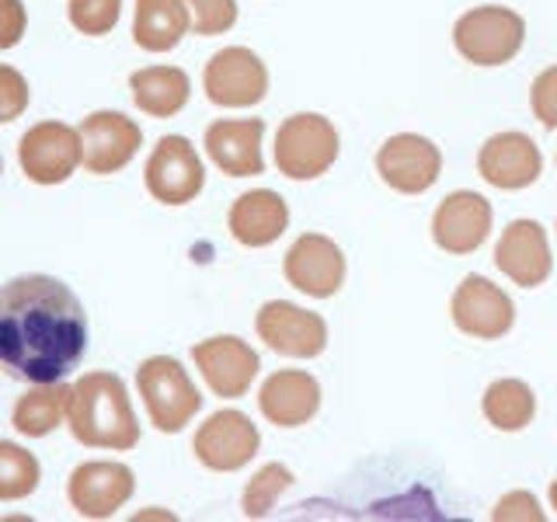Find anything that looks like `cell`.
<instances>
[{
    "label": "cell",
    "mask_w": 557,
    "mask_h": 522,
    "mask_svg": "<svg viewBox=\"0 0 557 522\" xmlns=\"http://www.w3.org/2000/svg\"><path fill=\"white\" fill-rule=\"evenodd\" d=\"M87 352V313L77 293L52 275H17L4 286L0 359L28 383H60Z\"/></svg>",
    "instance_id": "obj_1"
},
{
    "label": "cell",
    "mask_w": 557,
    "mask_h": 522,
    "mask_svg": "<svg viewBox=\"0 0 557 522\" xmlns=\"http://www.w3.org/2000/svg\"><path fill=\"white\" fill-rule=\"evenodd\" d=\"M70 432L87 449L126 452L139 443V425L126 383L115 373H84L70 397Z\"/></svg>",
    "instance_id": "obj_2"
},
{
    "label": "cell",
    "mask_w": 557,
    "mask_h": 522,
    "mask_svg": "<svg viewBox=\"0 0 557 522\" xmlns=\"http://www.w3.org/2000/svg\"><path fill=\"white\" fill-rule=\"evenodd\" d=\"M136 390L144 397L150 425L164 435H178L202 411V394L188 370L171 356H150L136 365Z\"/></svg>",
    "instance_id": "obj_3"
},
{
    "label": "cell",
    "mask_w": 557,
    "mask_h": 522,
    "mask_svg": "<svg viewBox=\"0 0 557 522\" xmlns=\"http://www.w3.org/2000/svg\"><path fill=\"white\" fill-rule=\"evenodd\" d=\"M522 42H527V22L522 14L502 4H484L467 11L457 25H453V46L474 66H502L519 57Z\"/></svg>",
    "instance_id": "obj_4"
},
{
    "label": "cell",
    "mask_w": 557,
    "mask_h": 522,
    "mask_svg": "<svg viewBox=\"0 0 557 522\" xmlns=\"http://www.w3.org/2000/svg\"><path fill=\"white\" fill-rule=\"evenodd\" d=\"M338 129L318 112H296L275 133V167L293 182H313L338 161Z\"/></svg>",
    "instance_id": "obj_5"
},
{
    "label": "cell",
    "mask_w": 557,
    "mask_h": 522,
    "mask_svg": "<svg viewBox=\"0 0 557 522\" xmlns=\"http://www.w3.org/2000/svg\"><path fill=\"white\" fill-rule=\"evenodd\" d=\"M17 161L35 185H63L70 174L84 164V144L81 126H66V122H39L32 126L22 144H17Z\"/></svg>",
    "instance_id": "obj_6"
},
{
    "label": "cell",
    "mask_w": 557,
    "mask_h": 522,
    "mask_svg": "<svg viewBox=\"0 0 557 522\" xmlns=\"http://www.w3.org/2000/svg\"><path fill=\"white\" fill-rule=\"evenodd\" d=\"M202 87L220 109H251L269 95V66L248 46H226L206 63Z\"/></svg>",
    "instance_id": "obj_7"
},
{
    "label": "cell",
    "mask_w": 557,
    "mask_h": 522,
    "mask_svg": "<svg viewBox=\"0 0 557 522\" xmlns=\"http://www.w3.org/2000/svg\"><path fill=\"white\" fill-rule=\"evenodd\" d=\"M261 446V432L248 414L237 408H226L209 414L199 425L196 439H191V452L206 470H216V474H234L244 470Z\"/></svg>",
    "instance_id": "obj_8"
},
{
    "label": "cell",
    "mask_w": 557,
    "mask_h": 522,
    "mask_svg": "<svg viewBox=\"0 0 557 522\" xmlns=\"http://www.w3.org/2000/svg\"><path fill=\"white\" fill-rule=\"evenodd\" d=\"M147 191L164 206H188L206 185V167L199 161L196 147L185 136H164L157 139V147L144 171Z\"/></svg>",
    "instance_id": "obj_9"
},
{
    "label": "cell",
    "mask_w": 557,
    "mask_h": 522,
    "mask_svg": "<svg viewBox=\"0 0 557 522\" xmlns=\"http://www.w3.org/2000/svg\"><path fill=\"white\" fill-rule=\"evenodd\" d=\"M453 324L478 341H498L516 324V303L502 286L484 275H467L453 293Z\"/></svg>",
    "instance_id": "obj_10"
},
{
    "label": "cell",
    "mask_w": 557,
    "mask_h": 522,
    "mask_svg": "<svg viewBox=\"0 0 557 522\" xmlns=\"http://www.w3.org/2000/svg\"><path fill=\"white\" fill-rule=\"evenodd\" d=\"M258 338L272 352L289 359H318L327 348V324L321 313L304 310L289 300H269L255 318Z\"/></svg>",
    "instance_id": "obj_11"
},
{
    "label": "cell",
    "mask_w": 557,
    "mask_h": 522,
    "mask_svg": "<svg viewBox=\"0 0 557 522\" xmlns=\"http://www.w3.org/2000/svg\"><path fill=\"white\" fill-rule=\"evenodd\" d=\"M443 171V153L432 139L418 133H397L376 153V174L383 185L400 191V196H422Z\"/></svg>",
    "instance_id": "obj_12"
},
{
    "label": "cell",
    "mask_w": 557,
    "mask_h": 522,
    "mask_svg": "<svg viewBox=\"0 0 557 522\" xmlns=\"http://www.w3.org/2000/svg\"><path fill=\"white\" fill-rule=\"evenodd\" d=\"M191 359H196V370L202 373L206 387L226 400H237L248 394L261 370L258 352L237 335H216V338L199 341L191 348Z\"/></svg>",
    "instance_id": "obj_13"
},
{
    "label": "cell",
    "mask_w": 557,
    "mask_h": 522,
    "mask_svg": "<svg viewBox=\"0 0 557 522\" xmlns=\"http://www.w3.org/2000/svg\"><path fill=\"white\" fill-rule=\"evenodd\" d=\"M136 492V477L126 463L91 460L74 467L66 481V498L81 519H112Z\"/></svg>",
    "instance_id": "obj_14"
},
{
    "label": "cell",
    "mask_w": 557,
    "mask_h": 522,
    "mask_svg": "<svg viewBox=\"0 0 557 522\" xmlns=\"http://www.w3.org/2000/svg\"><path fill=\"white\" fill-rule=\"evenodd\" d=\"M286 283L313 300H331L345 286V254L324 234H304L293 240L283 261Z\"/></svg>",
    "instance_id": "obj_15"
},
{
    "label": "cell",
    "mask_w": 557,
    "mask_h": 522,
    "mask_svg": "<svg viewBox=\"0 0 557 522\" xmlns=\"http://www.w3.org/2000/svg\"><path fill=\"white\" fill-rule=\"evenodd\" d=\"M81 144L87 174H115L144 147V129L122 112H91L81 122Z\"/></svg>",
    "instance_id": "obj_16"
},
{
    "label": "cell",
    "mask_w": 557,
    "mask_h": 522,
    "mask_svg": "<svg viewBox=\"0 0 557 522\" xmlns=\"http://www.w3.org/2000/svg\"><path fill=\"white\" fill-rule=\"evenodd\" d=\"M492 234V202L478 191H453L432 213V240L446 254H474Z\"/></svg>",
    "instance_id": "obj_17"
},
{
    "label": "cell",
    "mask_w": 557,
    "mask_h": 522,
    "mask_svg": "<svg viewBox=\"0 0 557 522\" xmlns=\"http://www.w3.org/2000/svg\"><path fill=\"white\" fill-rule=\"evenodd\" d=\"M495 265L522 289L544 286L554 272L547 231L536 220H512L495 244Z\"/></svg>",
    "instance_id": "obj_18"
},
{
    "label": "cell",
    "mask_w": 557,
    "mask_h": 522,
    "mask_svg": "<svg viewBox=\"0 0 557 522\" xmlns=\"http://www.w3.org/2000/svg\"><path fill=\"white\" fill-rule=\"evenodd\" d=\"M478 171L487 185L502 191H519L530 188L540 171H544V153L533 144L527 133H498L484 139L478 153Z\"/></svg>",
    "instance_id": "obj_19"
},
{
    "label": "cell",
    "mask_w": 557,
    "mask_h": 522,
    "mask_svg": "<svg viewBox=\"0 0 557 522\" xmlns=\"http://www.w3.org/2000/svg\"><path fill=\"white\" fill-rule=\"evenodd\" d=\"M261 136H265L261 119H216L206 129V153L231 178H255L265 171Z\"/></svg>",
    "instance_id": "obj_20"
},
{
    "label": "cell",
    "mask_w": 557,
    "mask_h": 522,
    "mask_svg": "<svg viewBox=\"0 0 557 522\" xmlns=\"http://www.w3.org/2000/svg\"><path fill=\"white\" fill-rule=\"evenodd\" d=\"M258 408L275 428H300L321 411V383L307 370H278L261 383Z\"/></svg>",
    "instance_id": "obj_21"
},
{
    "label": "cell",
    "mask_w": 557,
    "mask_h": 522,
    "mask_svg": "<svg viewBox=\"0 0 557 522\" xmlns=\"http://www.w3.org/2000/svg\"><path fill=\"white\" fill-rule=\"evenodd\" d=\"M226 226H231V237L237 244H244V248H269V244H275L286 234L289 206L272 188L244 191V196H237V202L231 206Z\"/></svg>",
    "instance_id": "obj_22"
},
{
    "label": "cell",
    "mask_w": 557,
    "mask_h": 522,
    "mask_svg": "<svg viewBox=\"0 0 557 522\" xmlns=\"http://www.w3.org/2000/svg\"><path fill=\"white\" fill-rule=\"evenodd\" d=\"M129 91L139 112L150 119H171L188 104L191 80L182 66H144L129 77Z\"/></svg>",
    "instance_id": "obj_23"
},
{
    "label": "cell",
    "mask_w": 557,
    "mask_h": 522,
    "mask_svg": "<svg viewBox=\"0 0 557 522\" xmlns=\"http://www.w3.org/2000/svg\"><path fill=\"white\" fill-rule=\"evenodd\" d=\"M191 32L185 0H136L133 39L147 52H168Z\"/></svg>",
    "instance_id": "obj_24"
},
{
    "label": "cell",
    "mask_w": 557,
    "mask_h": 522,
    "mask_svg": "<svg viewBox=\"0 0 557 522\" xmlns=\"http://www.w3.org/2000/svg\"><path fill=\"white\" fill-rule=\"evenodd\" d=\"M70 397L74 387L66 383H35L28 394L17 397V405L11 411V425L28 435V439H42L52 428L63 425V418L70 414Z\"/></svg>",
    "instance_id": "obj_25"
},
{
    "label": "cell",
    "mask_w": 557,
    "mask_h": 522,
    "mask_svg": "<svg viewBox=\"0 0 557 522\" xmlns=\"http://www.w3.org/2000/svg\"><path fill=\"white\" fill-rule=\"evenodd\" d=\"M481 411L498 432H522L536 418V397L522 380H495L484 390Z\"/></svg>",
    "instance_id": "obj_26"
},
{
    "label": "cell",
    "mask_w": 557,
    "mask_h": 522,
    "mask_svg": "<svg viewBox=\"0 0 557 522\" xmlns=\"http://www.w3.org/2000/svg\"><path fill=\"white\" fill-rule=\"evenodd\" d=\"M42 481V467L28 449L14 443H0V501L28 498Z\"/></svg>",
    "instance_id": "obj_27"
},
{
    "label": "cell",
    "mask_w": 557,
    "mask_h": 522,
    "mask_svg": "<svg viewBox=\"0 0 557 522\" xmlns=\"http://www.w3.org/2000/svg\"><path fill=\"white\" fill-rule=\"evenodd\" d=\"M293 484L296 477L286 463H265L248 481V487H244V498H240L244 519H265L272 512V505L278 501V495H286Z\"/></svg>",
    "instance_id": "obj_28"
},
{
    "label": "cell",
    "mask_w": 557,
    "mask_h": 522,
    "mask_svg": "<svg viewBox=\"0 0 557 522\" xmlns=\"http://www.w3.org/2000/svg\"><path fill=\"white\" fill-rule=\"evenodd\" d=\"M66 14L81 35H109L122 14V0H70Z\"/></svg>",
    "instance_id": "obj_29"
},
{
    "label": "cell",
    "mask_w": 557,
    "mask_h": 522,
    "mask_svg": "<svg viewBox=\"0 0 557 522\" xmlns=\"http://www.w3.org/2000/svg\"><path fill=\"white\" fill-rule=\"evenodd\" d=\"M191 14V32L209 39V35H223L237 25V4L234 0H185Z\"/></svg>",
    "instance_id": "obj_30"
},
{
    "label": "cell",
    "mask_w": 557,
    "mask_h": 522,
    "mask_svg": "<svg viewBox=\"0 0 557 522\" xmlns=\"http://www.w3.org/2000/svg\"><path fill=\"white\" fill-rule=\"evenodd\" d=\"M28 98H32L28 80L14 66H0V119L14 122L28 109Z\"/></svg>",
    "instance_id": "obj_31"
},
{
    "label": "cell",
    "mask_w": 557,
    "mask_h": 522,
    "mask_svg": "<svg viewBox=\"0 0 557 522\" xmlns=\"http://www.w3.org/2000/svg\"><path fill=\"white\" fill-rule=\"evenodd\" d=\"M530 104L540 126L557 129V66H547L530 87Z\"/></svg>",
    "instance_id": "obj_32"
},
{
    "label": "cell",
    "mask_w": 557,
    "mask_h": 522,
    "mask_svg": "<svg viewBox=\"0 0 557 522\" xmlns=\"http://www.w3.org/2000/svg\"><path fill=\"white\" fill-rule=\"evenodd\" d=\"M495 522H544L547 512L540 509V501L530 492H509L495 509H492Z\"/></svg>",
    "instance_id": "obj_33"
},
{
    "label": "cell",
    "mask_w": 557,
    "mask_h": 522,
    "mask_svg": "<svg viewBox=\"0 0 557 522\" xmlns=\"http://www.w3.org/2000/svg\"><path fill=\"white\" fill-rule=\"evenodd\" d=\"M0 17H4V28H0V49L17 46L25 32V8L22 0H0Z\"/></svg>",
    "instance_id": "obj_34"
},
{
    "label": "cell",
    "mask_w": 557,
    "mask_h": 522,
    "mask_svg": "<svg viewBox=\"0 0 557 522\" xmlns=\"http://www.w3.org/2000/svg\"><path fill=\"white\" fill-rule=\"evenodd\" d=\"M550 509L557 512V481L550 484Z\"/></svg>",
    "instance_id": "obj_35"
}]
</instances>
